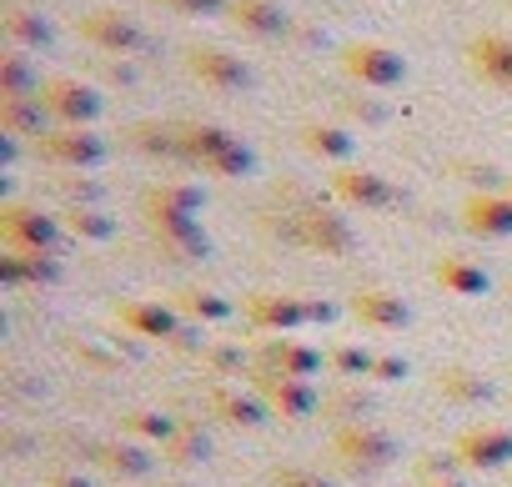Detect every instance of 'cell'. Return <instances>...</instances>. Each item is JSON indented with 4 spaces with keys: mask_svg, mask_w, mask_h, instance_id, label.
<instances>
[{
    "mask_svg": "<svg viewBox=\"0 0 512 487\" xmlns=\"http://www.w3.org/2000/svg\"><path fill=\"white\" fill-rule=\"evenodd\" d=\"M176 6H186V11H206L211 0H176Z\"/></svg>",
    "mask_w": 512,
    "mask_h": 487,
    "instance_id": "5b68a950",
    "label": "cell"
},
{
    "mask_svg": "<svg viewBox=\"0 0 512 487\" xmlns=\"http://www.w3.org/2000/svg\"><path fill=\"white\" fill-rule=\"evenodd\" d=\"M61 111H71V116H86L91 111V96H81V91H71V86H61Z\"/></svg>",
    "mask_w": 512,
    "mask_h": 487,
    "instance_id": "7a4b0ae2",
    "label": "cell"
},
{
    "mask_svg": "<svg viewBox=\"0 0 512 487\" xmlns=\"http://www.w3.org/2000/svg\"><path fill=\"white\" fill-rule=\"evenodd\" d=\"M241 11H246V21H251L256 31H272V26H277V16H272L267 6H256V0H246V6H241Z\"/></svg>",
    "mask_w": 512,
    "mask_h": 487,
    "instance_id": "3957f363",
    "label": "cell"
},
{
    "mask_svg": "<svg viewBox=\"0 0 512 487\" xmlns=\"http://www.w3.org/2000/svg\"><path fill=\"white\" fill-rule=\"evenodd\" d=\"M352 71H362V76H372V81H392V76H397V61L367 46V51H357V56H352Z\"/></svg>",
    "mask_w": 512,
    "mask_h": 487,
    "instance_id": "6da1fadb",
    "label": "cell"
},
{
    "mask_svg": "<svg viewBox=\"0 0 512 487\" xmlns=\"http://www.w3.org/2000/svg\"><path fill=\"white\" fill-rule=\"evenodd\" d=\"M201 66H206V76H216V81H236V76H241V71H236L231 61H221V56H206Z\"/></svg>",
    "mask_w": 512,
    "mask_h": 487,
    "instance_id": "277c9868",
    "label": "cell"
}]
</instances>
